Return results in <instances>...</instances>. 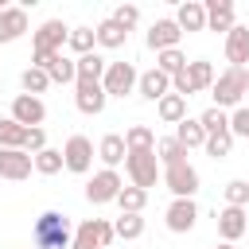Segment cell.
<instances>
[{
	"mask_svg": "<svg viewBox=\"0 0 249 249\" xmlns=\"http://www.w3.org/2000/svg\"><path fill=\"white\" fill-rule=\"evenodd\" d=\"M43 148H47V132H43V128H27V144H23V152L39 156Z\"/></svg>",
	"mask_w": 249,
	"mask_h": 249,
	"instance_id": "b9f144b4",
	"label": "cell"
},
{
	"mask_svg": "<svg viewBox=\"0 0 249 249\" xmlns=\"http://www.w3.org/2000/svg\"><path fill=\"white\" fill-rule=\"evenodd\" d=\"M105 101H109L105 86H74V105H78V113L97 117V113H105Z\"/></svg>",
	"mask_w": 249,
	"mask_h": 249,
	"instance_id": "ac0fdd59",
	"label": "cell"
},
{
	"mask_svg": "<svg viewBox=\"0 0 249 249\" xmlns=\"http://www.w3.org/2000/svg\"><path fill=\"white\" fill-rule=\"evenodd\" d=\"M245 233H249V210H245Z\"/></svg>",
	"mask_w": 249,
	"mask_h": 249,
	"instance_id": "ee69618b",
	"label": "cell"
},
{
	"mask_svg": "<svg viewBox=\"0 0 249 249\" xmlns=\"http://www.w3.org/2000/svg\"><path fill=\"white\" fill-rule=\"evenodd\" d=\"M202 4H206V31L230 35V31L237 27V8H233V0H202Z\"/></svg>",
	"mask_w": 249,
	"mask_h": 249,
	"instance_id": "9a60e30c",
	"label": "cell"
},
{
	"mask_svg": "<svg viewBox=\"0 0 249 249\" xmlns=\"http://www.w3.org/2000/svg\"><path fill=\"white\" fill-rule=\"evenodd\" d=\"M93 31H97V47H105V51H117V47H124V39H128V31H124L113 16H109V19H101Z\"/></svg>",
	"mask_w": 249,
	"mask_h": 249,
	"instance_id": "484cf974",
	"label": "cell"
},
{
	"mask_svg": "<svg viewBox=\"0 0 249 249\" xmlns=\"http://www.w3.org/2000/svg\"><path fill=\"white\" fill-rule=\"evenodd\" d=\"M31 66H39V70H47L51 74V82H78V66H74V58H66V54H31Z\"/></svg>",
	"mask_w": 249,
	"mask_h": 249,
	"instance_id": "2e32d148",
	"label": "cell"
},
{
	"mask_svg": "<svg viewBox=\"0 0 249 249\" xmlns=\"http://www.w3.org/2000/svg\"><path fill=\"white\" fill-rule=\"evenodd\" d=\"M101 86H105V93H109V97H124V93H132V89L140 86V74H136V66H132V62H109V70H105Z\"/></svg>",
	"mask_w": 249,
	"mask_h": 249,
	"instance_id": "9c48e42d",
	"label": "cell"
},
{
	"mask_svg": "<svg viewBox=\"0 0 249 249\" xmlns=\"http://www.w3.org/2000/svg\"><path fill=\"white\" fill-rule=\"evenodd\" d=\"M113 19H117L124 31H132V27L140 23V8H136V4H117V8H113Z\"/></svg>",
	"mask_w": 249,
	"mask_h": 249,
	"instance_id": "ab89813d",
	"label": "cell"
},
{
	"mask_svg": "<svg viewBox=\"0 0 249 249\" xmlns=\"http://www.w3.org/2000/svg\"><path fill=\"white\" fill-rule=\"evenodd\" d=\"M202 128H206V136H218V132H230V113L226 109H218V105H210L202 117Z\"/></svg>",
	"mask_w": 249,
	"mask_h": 249,
	"instance_id": "e575fe53",
	"label": "cell"
},
{
	"mask_svg": "<svg viewBox=\"0 0 249 249\" xmlns=\"http://www.w3.org/2000/svg\"><path fill=\"white\" fill-rule=\"evenodd\" d=\"M179 31H206V4L202 0H183L175 12Z\"/></svg>",
	"mask_w": 249,
	"mask_h": 249,
	"instance_id": "44dd1931",
	"label": "cell"
},
{
	"mask_svg": "<svg viewBox=\"0 0 249 249\" xmlns=\"http://www.w3.org/2000/svg\"><path fill=\"white\" fill-rule=\"evenodd\" d=\"M175 140L191 152V148H206V128H202V121L198 117H187V121H179L175 124Z\"/></svg>",
	"mask_w": 249,
	"mask_h": 249,
	"instance_id": "d4e9b609",
	"label": "cell"
},
{
	"mask_svg": "<svg viewBox=\"0 0 249 249\" xmlns=\"http://www.w3.org/2000/svg\"><path fill=\"white\" fill-rule=\"evenodd\" d=\"M233 152V132H218V136H206V156L214 160H226Z\"/></svg>",
	"mask_w": 249,
	"mask_h": 249,
	"instance_id": "f35d334b",
	"label": "cell"
},
{
	"mask_svg": "<svg viewBox=\"0 0 249 249\" xmlns=\"http://www.w3.org/2000/svg\"><path fill=\"white\" fill-rule=\"evenodd\" d=\"M19 86H23V93L39 97V93H47V86H51V74H47V70H39V66H27V70L19 74Z\"/></svg>",
	"mask_w": 249,
	"mask_h": 249,
	"instance_id": "836d02e7",
	"label": "cell"
},
{
	"mask_svg": "<svg viewBox=\"0 0 249 249\" xmlns=\"http://www.w3.org/2000/svg\"><path fill=\"white\" fill-rule=\"evenodd\" d=\"M66 39H70V27L62 19H43L39 31L31 35V54H62Z\"/></svg>",
	"mask_w": 249,
	"mask_h": 249,
	"instance_id": "8992f818",
	"label": "cell"
},
{
	"mask_svg": "<svg viewBox=\"0 0 249 249\" xmlns=\"http://www.w3.org/2000/svg\"><path fill=\"white\" fill-rule=\"evenodd\" d=\"M156 70H163L167 78H179L183 70H187V54L175 47V51H160L156 54Z\"/></svg>",
	"mask_w": 249,
	"mask_h": 249,
	"instance_id": "d6a6232c",
	"label": "cell"
},
{
	"mask_svg": "<svg viewBox=\"0 0 249 249\" xmlns=\"http://www.w3.org/2000/svg\"><path fill=\"white\" fill-rule=\"evenodd\" d=\"M230 132L241 136V140H249V105H237L230 113Z\"/></svg>",
	"mask_w": 249,
	"mask_h": 249,
	"instance_id": "60d3db41",
	"label": "cell"
},
{
	"mask_svg": "<svg viewBox=\"0 0 249 249\" xmlns=\"http://www.w3.org/2000/svg\"><path fill=\"white\" fill-rule=\"evenodd\" d=\"M74 66H78V82H74V86H101V78H105V70H109V62H105L97 51L74 58Z\"/></svg>",
	"mask_w": 249,
	"mask_h": 249,
	"instance_id": "d6986e66",
	"label": "cell"
},
{
	"mask_svg": "<svg viewBox=\"0 0 249 249\" xmlns=\"http://www.w3.org/2000/svg\"><path fill=\"white\" fill-rule=\"evenodd\" d=\"M0 89H4V78H0Z\"/></svg>",
	"mask_w": 249,
	"mask_h": 249,
	"instance_id": "bcb514c9",
	"label": "cell"
},
{
	"mask_svg": "<svg viewBox=\"0 0 249 249\" xmlns=\"http://www.w3.org/2000/svg\"><path fill=\"white\" fill-rule=\"evenodd\" d=\"M245 93H249V78H245Z\"/></svg>",
	"mask_w": 249,
	"mask_h": 249,
	"instance_id": "f6af8a7d",
	"label": "cell"
},
{
	"mask_svg": "<svg viewBox=\"0 0 249 249\" xmlns=\"http://www.w3.org/2000/svg\"><path fill=\"white\" fill-rule=\"evenodd\" d=\"M124 171H128L132 187H140V191L156 187V179H160V156H156V148L152 152H128L124 156Z\"/></svg>",
	"mask_w": 249,
	"mask_h": 249,
	"instance_id": "277c9868",
	"label": "cell"
},
{
	"mask_svg": "<svg viewBox=\"0 0 249 249\" xmlns=\"http://www.w3.org/2000/svg\"><path fill=\"white\" fill-rule=\"evenodd\" d=\"M214 249H233V245H226V241H222V245H214Z\"/></svg>",
	"mask_w": 249,
	"mask_h": 249,
	"instance_id": "7bdbcfd3",
	"label": "cell"
},
{
	"mask_svg": "<svg viewBox=\"0 0 249 249\" xmlns=\"http://www.w3.org/2000/svg\"><path fill=\"white\" fill-rule=\"evenodd\" d=\"M31 237H35V249H70L74 245V226L62 210H43L31 226Z\"/></svg>",
	"mask_w": 249,
	"mask_h": 249,
	"instance_id": "6da1fadb",
	"label": "cell"
},
{
	"mask_svg": "<svg viewBox=\"0 0 249 249\" xmlns=\"http://www.w3.org/2000/svg\"><path fill=\"white\" fill-rule=\"evenodd\" d=\"M124 191V179L113 171V167H101V171H93V179L86 183V198L93 202V206H105V202H117V195Z\"/></svg>",
	"mask_w": 249,
	"mask_h": 249,
	"instance_id": "52a82bcc",
	"label": "cell"
},
{
	"mask_svg": "<svg viewBox=\"0 0 249 249\" xmlns=\"http://www.w3.org/2000/svg\"><path fill=\"white\" fill-rule=\"evenodd\" d=\"M214 222H218V233H222L226 245H233L237 237H245V210L241 206H222L214 214Z\"/></svg>",
	"mask_w": 249,
	"mask_h": 249,
	"instance_id": "e0dca14e",
	"label": "cell"
},
{
	"mask_svg": "<svg viewBox=\"0 0 249 249\" xmlns=\"http://www.w3.org/2000/svg\"><path fill=\"white\" fill-rule=\"evenodd\" d=\"M124 156H128V148H124V136H121V132L101 136V144H97V160H101L105 167L117 171V163H124Z\"/></svg>",
	"mask_w": 249,
	"mask_h": 249,
	"instance_id": "cb8c5ba5",
	"label": "cell"
},
{
	"mask_svg": "<svg viewBox=\"0 0 249 249\" xmlns=\"http://www.w3.org/2000/svg\"><path fill=\"white\" fill-rule=\"evenodd\" d=\"M226 62L245 70V62H249V27H245V23H237V27L226 35Z\"/></svg>",
	"mask_w": 249,
	"mask_h": 249,
	"instance_id": "ffe728a7",
	"label": "cell"
},
{
	"mask_svg": "<svg viewBox=\"0 0 249 249\" xmlns=\"http://www.w3.org/2000/svg\"><path fill=\"white\" fill-rule=\"evenodd\" d=\"M124 148L128 152H152L156 148V132L148 124H128L124 128Z\"/></svg>",
	"mask_w": 249,
	"mask_h": 249,
	"instance_id": "83f0119b",
	"label": "cell"
},
{
	"mask_svg": "<svg viewBox=\"0 0 249 249\" xmlns=\"http://www.w3.org/2000/svg\"><path fill=\"white\" fill-rule=\"evenodd\" d=\"M163 183H167V191L175 195V198H195L198 195V171L183 160V163H175V167H163Z\"/></svg>",
	"mask_w": 249,
	"mask_h": 249,
	"instance_id": "30bf717a",
	"label": "cell"
},
{
	"mask_svg": "<svg viewBox=\"0 0 249 249\" xmlns=\"http://www.w3.org/2000/svg\"><path fill=\"white\" fill-rule=\"evenodd\" d=\"M179 39H183V31H179V23H175V16H163V19H156L152 27H148V35H144V43L160 54V51H175L179 47Z\"/></svg>",
	"mask_w": 249,
	"mask_h": 249,
	"instance_id": "4fadbf2b",
	"label": "cell"
},
{
	"mask_svg": "<svg viewBox=\"0 0 249 249\" xmlns=\"http://www.w3.org/2000/svg\"><path fill=\"white\" fill-rule=\"evenodd\" d=\"M66 163H62V148H43L39 156H35V171L39 175H58Z\"/></svg>",
	"mask_w": 249,
	"mask_h": 249,
	"instance_id": "d590c367",
	"label": "cell"
},
{
	"mask_svg": "<svg viewBox=\"0 0 249 249\" xmlns=\"http://www.w3.org/2000/svg\"><path fill=\"white\" fill-rule=\"evenodd\" d=\"M113 237H117V233H113V222H105V218H86V222H78L70 249H109Z\"/></svg>",
	"mask_w": 249,
	"mask_h": 249,
	"instance_id": "5b68a950",
	"label": "cell"
},
{
	"mask_svg": "<svg viewBox=\"0 0 249 249\" xmlns=\"http://www.w3.org/2000/svg\"><path fill=\"white\" fill-rule=\"evenodd\" d=\"M27 144V128L12 117H0V148H23Z\"/></svg>",
	"mask_w": 249,
	"mask_h": 249,
	"instance_id": "1f68e13d",
	"label": "cell"
},
{
	"mask_svg": "<svg viewBox=\"0 0 249 249\" xmlns=\"http://www.w3.org/2000/svg\"><path fill=\"white\" fill-rule=\"evenodd\" d=\"M23 31H27V8H4L0 12V47L16 43Z\"/></svg>",
	"mask_w": 249,
	"mask_h": 249,
	"instance_id": "603a6c76",
	"label": "cell"
},
{
	"mask_svg": "<svg viewBox=\"0 0 249 249\" xmlns=\"http://www.w3.org/2000/svg\"><path fill=\"white\" fill-rule=\"evenodd\" d=\"M113 233L124 237V241H136V237L144 233V218H140V214H121V218L113 222Z\"/></svg>",
	"mask_w": 249,
	"mask_h": 249,
	"instance_id": "8d00e7d4",
	"label": "cell"
},
{
	"mask_svg": "<svg viewBox=\"0 0 249 249\" xmlns=\"http://www.w3.org/2000/svg\"><path fill=\"white\" fill-rule=\"evenodd\" d=\"M156 156H160V167H175L187 160V148L175 136H163V140H156Z\"/></svg>",
	"mask_w": 249,
	"mask_h": 249,
	"instance_id": "f1b7e54d",
	"label": "cell"
},
{
	"mask_svg": "<svg viewBox=\"0 0 249 249\" xmlns=\"http://www.w3.org/2000/svg\"><path fill=\"white\" fill-rule=\"evenodd\" d=\"M156 113H160V121H163V124H179V121H187V97L167 93L163 101H156Z\"/></svg>",
	"mask_w": 249,
	"mask_h": 249,
	"instance_id": "4316f807",
	"label": "cell"
},
{
	"mask_svg": "<svg viewBox=\"0 0 249 249\" xmlns=\"http://www.w3.org/2000/svg\"><path fill=\"white\" fill-rule=\"evenodd\" d=\"M31 171H35V156L31 152H23V148H0V179L23 183Z\"/></svg>",
	"mask_w": 249,
	"mask_h": 249,
	"instance_id": "8fae6325",
	"label": "cell"
},
{
	"mask_svg": "<svg viewBox=\"0 0 249 249\" xmlns=\"http://www.w3.org/2000/svg\"><path fill=\"white\" fill-rule=\"evenodd\" d=\"M222 198H226V206L249 210V183H245V179H230V183L222 187Z\"/></svg>",
	"mask_w": 249,
	"mask_h": 249,
	"instance_id": "74e56055",
	"label": "cell"
},
{
	"mask_svg": "<svg viewBox=\"0 0 249 249\" xmlns=\"http://www.w3.org/2000/svg\"><path fill=\"white\" fill-rule=\"evenodd\" d=\"M214 66L206 62V58H195V62H187V70L179 74V78H171V93H179V97H191V93H202V89H210L214 86Z\"/></svg>",
	"mask_w": 249,
	"mask_h": 249,
	"instance_id": "3957f363",
	"label": "cell"
},
{
	"mask_svg": "<svg viewBox=\"0 0 249 249\" xmlns=\"http://www.w3.org/2000/svg\"><path fill=\"white\" fill-rule=\"evenodd\" d=\"M163 222H167L171 233H191L195 222H198V202H195V198H171Z\"/></svg>",
	"mask_w": 249,
	"mask_h": 249,
	"instance_id": "5bb4252c",
	"label": "cell"
},
{
	"mask_svg": "<svg viewBox=\"0 0 249 249\" xmlns=\"http://www.w3.org/2000/svg\"><path fill=\"white\" fill-rule=\"evenodd\" d=\"M245 78H249V70H241V66H226V70L214 78V86H210L214 105L226 109V113H233V109L241 105V97H245Z\"/></svg>",
	"mask_w": 249,
	"mask_h": 249,
	"instance_id": "7a4b0ae2",
	"label": "cell"
},
{
	"mask_svg": "<svg viewBox=\"0 0 249 249\" xmlns=\"http://www.w3.org/2000/svg\"><path fill=\"white\" fill-rule=\"evenodd\" d=\"M62 163H66V171L86 175V171L93 167V140L82 136V132H74V136L62 144Z\"/></svg>",
	"mask_w": 249,
	"mask_h": 249,
	"instance_id": "ba28073f",
	"label": "cell"
},
{
	"mask_svg": "<svg viewBox=\"0 0 249 249\" xmlns=\"http://www.w3.org/2000/svg\"><path fill=\"white\" fill-rule=\"evenodd\" d=\"M136 89H140V97H148V101H163V97L171 93V78L152 66V70L140 74V86H136Z\"/></svg>",
	"mask_w": 249,
	"mask_h": 249,
	"instance_id": "7402d4cb",
	"label": "cell"
},
{
	"mask_svg": "<svg viewBox=\"0 0 249 249\" xmlns=\"http://www.w3.org/2000/svg\"><path fill=\"white\" fill-rule=\"evenodd\" d=\"M117 206H121V214H144V206H148V191H140V187H124L121 195H117Z\"/></svg>",
	"mask_w": 249,
	"mask_h": 249,
	"instance_id": "4dcf8cb0",
	"label": "cell"
},
{
	"mask_svg": "<svg viewBox=\"0 0 249 249\" xmlns=\"http://www.w3.org/2000/svg\"><path fill=\"white\" fill-rule=\"evenodd\" d=\"M66 47H70L78 58H82V54H93V47H97V31H93V27H70Z\"/></svg>",
	"mask_w": 249,
	"mask_h": 249,
	"instance_id": "f546056e",
	"label": "cell"
},
{
	"mask_svg": "<svg viewBox=\"0 0 249 249\" xmlns=\"http://www.w3.org/2000/svg\"><path fill=\"white\" fill-rule=\"evenodd\" d=\"M12 121H19L23 128H43V121H47V105H43V97H31V93H16V101H12V113H8Z\"/></svg>",
	"mask_w": 249,
	"mask_h": 249,
	"instance_id": "7c38bea8",
	"label": "cell"
}]
</instances>
